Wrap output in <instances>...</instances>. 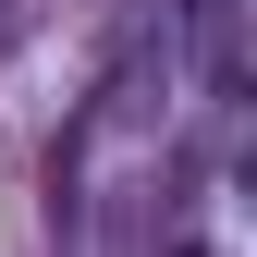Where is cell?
<instances>
[{
    "label": "cell",
    "instance_id": "6da1fadb",
    "mask_svg": "<svg viewBox=\"0 0 257 257\" xmlns=\"http://www.w3.org/2000/svg\"><path fill=\"white\" fill-rule=\"evenodd\" d=\"M184 257H208V245H184Z\"/></svg>",
    "mask_w": 257,
    "mask_h": 257
}]
</instances>
